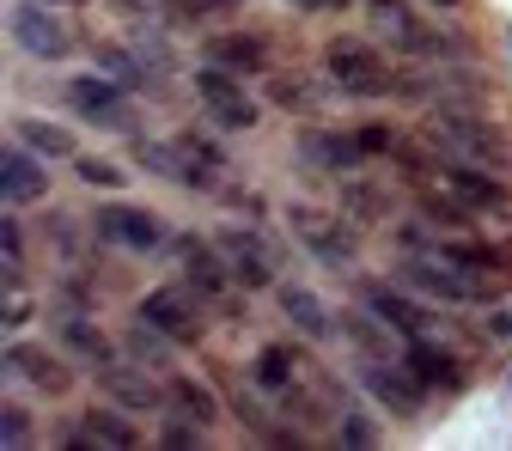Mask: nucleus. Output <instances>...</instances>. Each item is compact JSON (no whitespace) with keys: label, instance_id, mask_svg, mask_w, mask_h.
I'll use <instances>...</instances> for the list:
<instances>
[{"label":"nucleus","instance_id":"f257e3e1","mask_svg":"<svg viewBox=\"0 0 512 451\" xmlns=\"http://www.w3.org/2000/svg\"><path fill=\"white\" fill-rule=\"evenodd\" d=\"M330 74H336L342 92H354V98H378V92L397 86V74L384 68V55L366 49V43H330Z\"/></svg>","mask_w":512,"mask_h":451},{"label":"nucleus","instance_id":"f03ea898","mask_svg":"<svg viewBox=\"0 0 512 451\" xmlns=\"http://www.w3.org/2000/svg\"><path fill=\"white\" fill-rule=\"evenodd\" d=\"M214 244H220V256H226V269H232L238 287H269V281H275V244H269L263 232L232 226V232H220Z\"/></svg>","mask_w":512,"mask_h":451},{"label":"nucleus","instance_id":"7ed1b4c3","mask_svg":"<svg viewBox=\"0 0 512 451\" xmlns=\"http://www.w3.org/2000/svg\"><path fill=\"white\" fill-rule=\"evenodd\" d=\"M141 317L153 330H165L171 342H196L208 324H202V299L189 293V287H159V293H147L141 299Z\"/></svg>","mask_w":512,"mask_h":451},{"label":"nucleus","instance_id":"20e7f679","mask_svg":"<svg viewBox=\"0 0 512 451\" xmlns=\"http://www.w3.org/2000/svg\"><path fill=\"white\" fill-rule=\"evenodd\" d=\"M68 98H74V110L92 116L98 128H116V135H128V128H135V110L122 104V86H116L110 74H80V80L68 86Z\"/></svg>","mask_w":512,"mask_h":451},{"label":"nucleus","instance_id":"39448f33","mask_svg":"<svg viewBox=\"0 0 512 451\" xmlns=\"http://www.w3.org/2000/svg\"><path fill=\"white\" fill-rule=\"evenodd\" d=\"M287 220H293V232L317 250V263L354 269V232H348V226H336V220H324V214H311V208H287Z\"/></svg>","mask_w":512,"mask_h":451},{"label":"nucleus","instance_id":"423d86ee","mask_svg":"<svg viewBox=\"0 0 512 451\" xmlns=\"http://www.w3.org/2000/svg\"><path fill=\"white\" fill-rule=\"evenodd\" d=\"M360 378H366V391L391 409V415H415V409H421V372H415V366L403 372V366H391V360H366Z\"/></svg>","mask_w":512,"mask_h":451},{"label":"nucleus","instance_id":"0eeeda50","mask_svg":"<svg viewBox=\"0 0 512 451\" xmlns=\"http://www.w3.org/2000/svg\"><path fill=\"white\" fill-rule=\"evenodd\" d=\"M13 37H19V49H31L43 61H61V55L74 49V31L61 25V19H49L43 7H13Z\"/></svg>","mask_w":512,"mask_h":451},{"label":"nucleus","instance_id":"6e6552de","mask_svg":"<svg viewBox=\"0 0 512 451\" xmlns=\"http://www.w3.org/2000/svg\"><path fill=\"white\" fill-rule=\"evenodd\" d=\"M196 92L208 98V110L220 116V128H256V104L238 92V80L226 68H202L196 74Z\"/></svg>","mask_w":512,"mask_h":451},{"label":"nucleus","instance_id":"1a4fd4ad","mask_svg":"<svg viewBox=\"0 0 512 451\" xmlns=\"http://www.w3.org/2000/svg\"><path fill=\"white\" fill-rule=\"evenodd\" d=\"M98 238H110V244H128V250H153L165 232H159V220L147 214V208H98Z\"/></svg>","mask_w":512,"mask_h":451},{"label":"nucleus","instance_id":"9d476101","mask_svg":"<svg viewBox=\"0 0 512 451\" xmlns=\"http://www.w3.org/2000/svg\"><path fill=\"white\" fill-rule=\"evenodd\" d=\"M226 177V159L214 141L202 135H177V183H196V189H220Z\"/></svg>","mask_w":512,"mask_h":451},{"label":"nucleus","instance_id":"9b49d317","mask_svg":"<svg viewBox=\"0 0 512 451\" xmlns=\"http://www.w3.org/2000/svg\"><path fill=\"white\" fill-rule=\"evenodd\" d=\"M153 372V366H147ZM147 372H135V366H116V360H104V372H98V384L122 403V409H159L165 403V391L147 378Z\"/></svg>","mask_w":512,"mask_h":451},{"label":"nucleus","instance_id":"f8f14e48","mask_svg":"<svg viewBox=\"0 0 512 451\" xmlns=\"http://www.w3.org/2000/svg\"><path fill=\"white\" fill-rule=\"evenodd\" d=\"M7 372H19L25 384H43V391H68V366H61L49 348H31V342H13L7 348Z\"/></svg>","mask_w":512,"mask_h":451},{"label":"nucleus","instance_id":"ddd939ff","mask_svg":"<svg viewBox=\"0 0 512 451\" xmlns=\"http://www.w3.org/2000/svg\"><path fill=\"white\" fill-rule=\"evenodd\" d=\"M0 189H7V202H37L49 189V177H43V165L25 147H7L0 153Z\"/></svg>","mask_w":512,"mask_h":451},{"label":"nucleus","instance_id":"4468645a","mask_svg":"<svg viewBox=\"0 0 512 451\" xmlns=\"http://www.w3.org/2000/svg\"><path fill=\"white\" fill-rule=\"evenodd\" d=\"M281 311H287V324H293L299 336H311V342H324V336L336 330L330 311H324V299L305 293V287H281Z\"/></svg>","mask_w":512,"mask_h":451},{"label":"nucleus","instance_id":"2eb2a0df","mask_svg":"<svg viewBox=\"0 0 512 451\" xmlns=\"http://www.w3.org/2000/svg\"><path fill=\"white\" fill-rule=\"evenodd\" d=\"M458 189V196L470 202V208H488V214H506V189L494 183V171H482V165H452V177H445Z\"/></svg>","mask_w":512,"mask_h":451},{"label":"nucleus","instance_id":"dca6fc26","mask_svg":"<svg viewBox=\"0 0 512 451\" xmlns=\"http://www.w3.org/2000/svg\"><path fill=\"white\" fill-rule=\"evenodd\" d=\"M409 366L421 372V384H433V391H458V384H464V360L445 354V348H427V342L409 348Z\"/></svg>","mask_w":512,"mask_h":451},{"label":"nucleus","instance_id":"f3484780","mask_svg":"<svg viewBox=\"0 0 512 451\" xmlns=\"http://www.w3.org/2000/svg\"><path fill=\"white\" fill-rule=\"evenodd\" d=\"M305 159L324 165V171H348L354 159H366V147H360V135H324V128H311V135H305Z\"/></svg>","mask_w":512,"mask_h":451},{"label":"nucleus","instance_id":"a211bd4d","mask_svg":"<svg viewBox=\"0 0 512 451\" xmlns=\"http://www.w3.org/2000/svg\"><path fill=\"white\" fill-rule=\"evenodd\" d=\"M92 61H98V74H110L116 86H141V80H153V74H147V61H141L135 49H116V43H98Z\"/></svg>","mask_w":512,"mask_h":451},{"label":"nucleus","instance_id":"6ab92c4d","mask_svg":"<svg viewBox=\"0 0 512 451\" xmlns=\"http://www.w3.org/2000/svg\"><path fill=\"white\" fill-rule=\"evenodd\" d=\"M372 311H378L391 330H403V336H415V330H427V324H433L421 305H409L403 293H384V287H372Z\"/></svg>","mask_w":512,"mask_h":451},{"label":"nucleus","instance_id":"aec40b11","mask_svg":"<svg viewBox=\"0 0 512 451\" xmlns=\"http://www.w3.org/2000/svg\"><path fill=\"white\" fill-rule=\"evenodd\" d=\"M19 128V141L43 159H74V135L68 128H55V122H13Z\"/></svg>","mask_w":512,"mask_h":451},{"label":"nucleus","instance_id":"412c9836","mask_svg":"<svg viewBox=\"0 0 512 451\" xmlns=\"http://www.w3.org/2000/svg\"><path fill=\"white\" fill-rule=\"evenodd\" d=\"M342 214L348 220H384V214H391V196L372 189V183H360V177H348L342 183Z\"/></svg>","mask_w":512,"mask_h":451},{"label":"nucleus","instance_id":"4be33fe9","mask_svg":"<svg viewBox=\"0 0 512 451\" xmlns=\"http://www.w3.org/2000/svg\"><path fill=\"white\" fill-rule=\"evenodd\" d=\"M214 61H220V68H238V74H256L269 61V49L256 43V37H220L214 43Z\"/></svg>","mask_w":512,"mask_h":451},{"label":"nucleus","instance_id":"5701e85b","mask_svg":"<svg viewBox=\"0 0 512 451\" xmlns=\"http://www.w3.org/2000/svg\"><path fill=\"white\" fill-rule=\"evenodd\" d=\"M165 403H171V409H183V415H196V421H220V403H214V391H208V384H189V378H177L171 391H165Z\"/></svg>","mask_w":512,"mask_h":451},{"label":"nucleus","instance_id":"b1692460","mask_svg":"<svg viewBox=\"0 0 512 451\" xmlns=\"http://www.w3.org/2000/svg\"><path fill=\"white\" fill-rule=\"evenodd\" d=\"M165 342H171V336H165V330H153L147 317H141L135 330H128V354H135L141 366H153V372H165V360H171V348H165Z\"/></svg>","mask_w":512,"mask_h":451},{"label":"nucleus","instance_id":"393cba45","mask_svg":"<svg viewBox=\"0 0 512 451\" xmlns=\"http://www.w3.org/2000/svg\"><path fill=\"white\" fill-rule=\"evenodd\" d=\"M80 439H98V445H135V427H128L116 409H92L86 427H80Z\"/></svg>","mask_w":512,"mask_h":451},{"label":"nucleus","instance_id":"a878e982","mask_svg":"<svg viewBox=\"0 0 512 451\" xmlns=\"http://www.w3.org/2000/svg\"><path fill=\"white\" fill-rule=\"evenodd\" d=\"M256 384H263V391H287L293 384V354L287 348H263L256 354Z\"/></svg>","mask_w":512,"mask_h":451},{"label":"nucleus","instance_id":"bb28decb","mask_svg":"<svg viewBox=\"0 0 512 451\" xmlns=\"http://www.w3.org/2000/svg\"><path fill=\"white\" fill-rule=\"evenodd\" d=\"M61 342H68L80 360H110V342H104L98 330H86L80 317H68V324H61Z\"/></svg>","mask_w":512,"mask_h":451},{"label":"nucleus","instance_id":"cd10ccee","mask_svg":"<svg viewBox=\"0 0 512 451\" xmlns=\"http://www.w3.org/2000/svg\"><path fill=\"white\" fill-rule=\"evenodd\" d=\"M128 49H135V55L147 61V74H171V68H177V55H171L153 31H135V37H128Z\"/></svg>","mask_w":512,"mask_h":451},{"label":"nucleus","instance_id":"c85d7f7f","mask_svg":"<svg viewBox=\"0 0 512 451\" xmlns=\"http://www.w3.org/2000/svg\"><path fill=\"white\" fill-rule=\"evenodd\" d=\"M348 336H354L366 354H384V342H391V336H384V330L372 324V317H348Z\"/></svg>","mask_w":512,"mask_h":451},{"label":"nucleus","instance_id":"c756f323","mask_svg":"<svg viewBox=\"0 0 512 451\" xmlns=\"http://www.w3.org/2000/svg\"><path fill=\"white\" fill-rule=\"evenodd\" d=\"M80 177H86V183H98V189H116V183H128V177H122L110 159H80Z\"/></svg>","mask_w":512,"mask_h":451},{"label":"nucleus","instance_id":"7c9ffc66","mask_svg":"<svg viewBox=\"0 0 512 451\" xmlns=\"http://www.w3.org/2000/svg\"><path fill=\"white\" fill-rule=\"evenodd\" d=\"M360 147H366V153H391V147H397V128H384V122H360Z\"/></svg>","mask_w":512,"mask_h":451},{"label":"nucleus","instance_id":"2f4dec72","mask_svg":"<svg viewBox=\"0 0 512 451\" xmlns=\"http://www.w3.org/2000/svg\"><path fill=\"white\" fill-rule=\"evenodd\" d=\"M159 7H165V19H177V25H183V19H202V13H214L220 0H159Z\"/></svg>","mask_w":512,"mask_h":451},{"label":"nucleus","instance_id":"473e14b6","mask_svg":"<svg viewBox=\"0 0 512 451\" xmlns=\"http://www.w3.org/2000/svg\"><path fill=\"white\" fill-rule=\"evenodd\" d=\"M0 421H7V427H0V439H7V445H25V439H31V415H25V409L7 403V415H0Z\"/></svg>","mask_w":512,"mask_h":451},{"label":"nucleus","instance_id":"72a5a7b5","mask_svg":"<svg viewBox=\"0 0 512 451\" xmlns=\"http://www.w3.org/2000/svg\"><path fill=\"white\" fill-rule=\"evenodd\" d=\"M342 445H372V421L366 415H342Z\"/></svg>","mask_w":512,"mask_h":451},{"label":"nucleus","instance_id":"f704fd0d","mask_svg":"<svg viewBox=\"0 0 512 451\" xmlns=\"http://www.w3.org/2000/svg\"><path fill=\"white\" fill-rule=\"evenodd\" d=\"M269 98H275V104H311V92H305L299 80H275V86H269Z\"/></svg>","mask_w":512,"mask_h":451},{"label":"nucleus","instance_id":"c9c22d12","mask_svg":"<svg viewBox=\"0 0 512 451\" xmlns=\"http://www.w3.org/2000/svg\"><path fill=\"white\" fill-rule=\"evenodd\" d=\"M25 311H31V305H25V293H19V287H7V330H13V324H25Z\"/></svg>","mask_w":512,"mask_h":451},{"label":"nucleus","instance_id":"e433bc0d","mask_svg":"<svg viewBox=\"0 0 512 451\" xmlns=\"http://www.w3.org/2000/svg\"><path fill=\"white\" fill-rule=\"evenodd\" d=\"M488 336H512V305L506 311H488Z\"/></svg>","mask_w":512,"mask_h":451},{"label":"nucleus","instance_id":"4c0bfd02","mask_svg":"<svg viewBox=\"0 0 512 451\" xmlns=\"http://www.w3.org/2000/svg\"><path fill=\"white\" fill-rule=\"evenodd\" d=\"M110 7H122V13H147L153 0H110Z\"/></svg>","mask_w":512,"mask_h":451},{"label":"nucleus","instance_id":"58836bf2","mask_svg":"<svg viewBox=\"0 0 512 451\" xmlns=\"http://www.w3.org/2000/svg\"><path fill=\"white\" fill-rule=\"evenodd\" d=\"M299 7H311V13H324V7H348V0H299Z\"/></svg>","mask_w":512,"mask_h":451},{"label":"nucleus","instance_id":"ea45409f","mask_svg":"<svg viewBox=\"0 0 512 451\" xmlns=\"http://www.w3.org/2000/svg\"><path fill=\"white\" fill-rule=\"evenodd\" d=\"M220 7H244V0H220Z\"/></svg>","mask_w":512,"mask_h":451},{"label":"nucleus","instance_id":"a19ab883","mask_svg":"<svg viewBox=\"0 0 512 451\" xmlns=\"http://www.w3.org/2000/svg\"><path fill=\"white\" fill-rule=\"evenodd\" d=\"M439 7H458V0H439Z\"/></svg>","mask_w":512,"mask_h":451},{"label":"nucleus","instance_id":"79ce46f5","mask_svg":"<svg viewBox=\"0 0 512 451\" xmlns=\"http://www.w3.org/2000/svg\"><path fill=\"white\" fill-rule=\"evenodd\" d=\"M506 43H512V31H506Z\"/></svg>","mask_w":512,"mask_h":451}]
</instances>
